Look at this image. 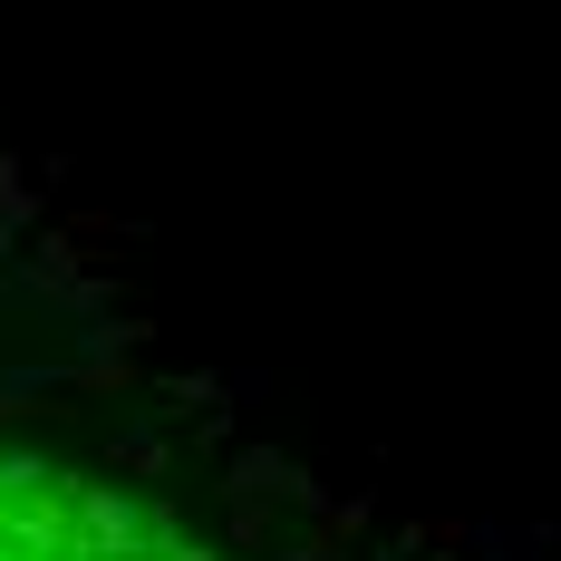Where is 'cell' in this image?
<instances>
[{
	"label": "cell",
	"mask_w": 561,
	"mask_h": 561,
	"mask_svg": "<svg viewBox=\"0 0 561 561\" xmlns=\"http://www.w3.org/2000/svg\"><path fill=\"white\" fill-rule=\"evenodd\" d=\"M0 561H224L156 494L98 484L78 465L0 436Z\"/></svg>",
	"instance_id": "6da1fadb"
}]
</instances>
